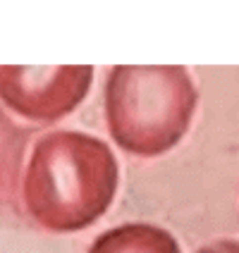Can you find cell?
Masks as SVG:
<instances>
[{
	"mask_svg": "<svg viewBox=\"0 0 239 253\" xmlns=\"http://www.w3.org/2000/svg\"><path fill=\"white\" fill-rule=\"evenodd\" d=\"M117 191V160L105 141L60 129L36 141L22 196L29 215L50 232H79L105 215Z\"/></svg>",
	"mask_w": 239,
	"mask_h": 253,
	"instance_id": "obj_1",
	"label": "cell"
},
{
	"mask_svg": "<svg viewBox=\"0 0 239 253\" xmlns=\"http://www.w3.org/2000/svg\"><path fill=\"white\" fill-rule=\"evenodd\" d=\"M196 100L182 65H115L105 79L108 131L127 153L158 158L184 139Z\"/></svg>",
	"mask_w": 239,
	"mask_h": 253,
	"instance_id": "obj_2",
	"label": "cell"
},
{
	"mask_svg": "<svg viewBox=\"0 0 239 253\" xmlns=\"http://www.w3.org/2000/svg\"><path fill=\"white\" fill-rule=\"evenodd\" d=\"M91 65H0V100L34 122H55L86 98Z\"/></svg>",
	"mask_w": 239,
	"mask_h": 253,
	"instance_id": "obj_3",
	"label": "cell"
},
{
	"mask_svg": "<svg viewBox=\"0 0 239 253\" xmlns=\"http://www.w3.org/2000/svg\"><path fill=\"white\" fill-rule=\"evenodd\" d=\"M89 253H182L168 229L148 222H127L103 232Z\"/></svg>",
	"mask_w": 239,
	"mask_h": 253,
	"instance_id": "obj_4",
	"label": "cell"
},
{
	"mask_svg": "<svg viewBox=\"0 0 239 253\" xmlns=\"http://www.w3.org/2000/svg\"><path fill=\"white\" fill-rule=\"evenodd\" d=\"M29 131L14 125L0 108V211L17 208V179L24 160Z\"/></svg>",
	"mask_w": 239,
	"mask_h": 253,
	"instance_id": "obj_5",
	"label": "cell"
},
{
	"mask_svg": "<svg viewBox=\"0 0 239 253\" xmlns=\"http://www.w3.org/2000/svg\"><path fill=\"white\" fill-rule=\"evenodd\" d=\"M196 253H239V241L235 239H220L201 246Z\"/></svg>",
	"mask_w": 239,
	"mask_h": 253,
	"instance_id": "obj_6",
	"label": "cell"
}]
</instances>
